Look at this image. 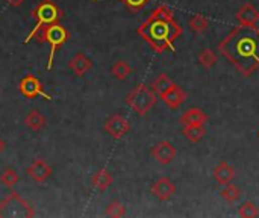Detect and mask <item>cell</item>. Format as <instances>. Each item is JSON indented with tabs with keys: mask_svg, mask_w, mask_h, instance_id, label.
Wrapping results in <instances>:
<instances>
[{
	"mask_svg": "<svg viewBox=\"0 0 259 218\" xmlns=\"http://www.w3.org/2000/svg\"><path fill=\"white\" fill-rule=\"evenodd\" d=\"M219 52L243 76H252L259 68V29L256 26H235L220 41Z\"/></svg>",
	"mask_w": 259,
	"mask_h": 218,
	"instance_id": "cell-1",
	"label": "cell"
},
{
	"mask_svg": "<svg viewBox=\"0 0 259 218\" xmlns=\"http://www.w3.org/2000/svg\"><path fill=\"white\" fill-rule=\"evenodd\" d=\"M137 32L156 53L173 50L175 41L184 33L182 26L175 20L173 11L165 5H159L156 9H153V12L138 27Z\"/></svg>",
	"mask_w": 259,
	"mask_h": 218,
	"instance_id": "cell-2",
	"label": "cell"
},
{
	"mask_svg": "<svg viewBox=\"0 0 259 218\" xmlns=\"http://www.w3.org/2000/svg\"><path fill=\"white\" fill-rule=\"evenodd\" d=\"M32 17L36 20L35 26L32 27V30L29 32V35L24 39V44L30 42L36 33H39L46 26L59 21V18L62 17V11L58 8V5L53 0H41L32 11Z\"/></svg>",
	"mask_w": 259,
	"mask_h": 218,
	"instance_id": "cell-3",
	"label": "cell"
},
{
	"mask_svg": "<svg viewBox=\"0 0 259 218\" xmlns=\"http://www.w3.org/2000/svg\"><path fill=\"white\" fill-rule=\"evenodd\" d=\"M35 38L38 39V42H49V46H50V55H49V59H47L46 70H52L56 50L59 47H62L68 41V38H70L68 30L59 21H56V23H52V24L46 26L39 33H36Z\"/></svg>",
	"mask_w": 259,
	"mask_h": 218,
	"instance_id": "cell-4",
	"label": "cell"
},
{
	"mask_svg": "<svg viewBox=\"0 0 259 218\" xmlns=\"http://www.w3.org/2000/svg\"><path fill=\"white\" fill-rule=\"evenodd\" d=\"M158 97L156 93L146 86L144 83L137 85L127 96H126V103L131 109H134L140 117H144L156 103Z\"/></svg>",
	"mask_w": 259,
	"mask_h": 218,
	"instance_id": "cell-5",
	"label": "cell"
},
{
	"mask_svg": "<svg viewBox=\"0 0 259 218\" xmlns=\"http://www.w3.org/2000/svg\"><path fill=\"white\" fill-rule=\"evenodd\" d=\"M33 215V208L17 191H12L3 202H0V218H26Z\"/></svg>",
	"mask_w": 259,
	"mask_h": 218,
	"instance_id": "cell-6",
	"label": "cell"
},
{
	"mask_svg": "<svg viewBox=\"0 0 259 218\" xmlns=\"http://www.w3.org/2000/svg\"><path fill=\"white\" fill-rule=\"evenodd\" d=\"M18 90L21 93V96H24L26 99H35V97H42L44 100H52V96L47 94L44 91V86L41 83V80L33 76V74H27L20 80Z\"/></svg>",
	"mask_w": 259,
	"mask_h": 218,
	"instance_id": "cell-7",
	"label": "cell"
},
{
	"mask_svg": "<svg viewBox=\"0 0 259 218\" xmlns=\"http://www.w3.org/2000/svg\"><path fill=\"white\" fill-rule=\"evenodd\" d=\"M105 132L112 137L114 140H120L123 138L124 135H127V132L131 130V123L127 118H124L123 115L120 114H114L111 115L106 121H105V126H103Z\"/></svg>",
	"mask_w": 259,
	"mask_h": 218,
	"instance_id": "cell-8",
	"label": "cell"
},
{
	"mask_svg": "<svg viewBox=\"0 0 259 218\" xmlns=\"http://www.w3.org/2000/svg\"><path fill=\"white\" fill-rule=\"evenodd\" d=\"M150 153L156 162H159L161 165H168L176 158V147L170 141H161L152 147Z\"/></svg>",
	"mask_w": 259,
	"mask_h": 218,
	"instance_id": "cell-9",
	"label": "cell"
},
{
	"mask_svg": "<svg viewBox=\"0 0 259 218\" xmlns=\"http://www.w3.org/2000/svg\"><path fill=\"white\" fill-rule=\"evenodd\" d=\"M26 173H27V176H29L33 182L42 184V182H46V181L52 176L53 168H52L44 159H33L32 164L27 167Z\"/></svg>",
	"mask_w": 259,
	"mask_h": 218,
	"instance_id": "cell-10",
	"label": "cell"
},
{
	"mask_svg": "<svg viewBox=\"0 0 259 218\" xmlns=\"http://www.w3.org/2000/svg\"><path fill=\"white\" fill-rule=\"evenodd\" d=\"M161 100L170 108V109H178L184 105V102L187 100V93L179 86V85H171L167 91H164L161 96Z\"/></svg>",
	"mask_w": 259,
	"mask_h": 218,
	"instance_id": "cell-11",
	"label": "cell"
},
{
	"mask_svg": "<svg viewBox=\"0 0 259 218\" xmlns=\"http://www.w3.org/2000/svg\"><path fill=\"white\" fill-rule=\"evenodd\" d=\"M150 191H152V194H153L158 200L167 202V200H170V199L175 196L176 187H175V184H173L168 178H161V179H158V181L152 185Z\"/></svg>",
	"mask_w": 259,
	"mask_h": 218,
	"instance_id": "cell-12",
	"label": "cell"
},
{
	"mask_svg": "<svg viewBox=\"0 0 259 218\" xmlns=\"http://www.w3.org/2000/svg\"><path fill=\"white\" fill-rule=\"evenodd\" d=\"M235 18H237V21L240 24H244V26H256L259 21V11L252 3H246V5H243L237 11Z\"/></svg>",
	"mask_w": 259,
	"mask_h": 218,
	"instance_id": "cell-13",
	"label": "cell"
},
{
	"mask_svg": "<svg viewBox=\"0 0 259 218\" xmlns=\"http://www.w3.org/2000/svg\"><path fill=\"white\" fill-rule=\"evenodd\" d=\"M68 68H70L77 77H82V76H85V74L93 68V61H91L88 56H85L83 53H76V55L70 59Z\"/></svg>",
	"mask_w": 259,
	"mask_h": 218,
	"instance_id": "cell-14",
	"label": "cell"
},
{
	"mask_svg": "<svg viewBox=\"0 0 259 218\" xmlns=\"http://www.w3.org/2000/svg\"><path fill=\"white\" fill-rule=\"evenodd\" d=\"M184 126H202L208 121V115L200 108H190L185 111L179 120Z\"/></svg>",
	"mask_w": 259,
	"mask_h": 218,
	"instance_id": "cell-15",
	"label": "cell"
},
{
	"mask_svg": "<svg viewBox=\"0 0 259 218\" xmlns=\"http://www.w3.org/2000/svg\"><path fill=\"white\" fill-rule=\"evenodd\" d=\"M212 173H214V179L222 185H226V184L232 182L234 178H235V168L231 164H228L226 161L219 162Z\"/></svg>",
	"mask_w": 259,
	"mask_h": 218,
	"instance_id": "cell-16",
	"label": "cell"
},
{
	"mask_svg": "<svg viewBox=\"0 0 259 218\" xmlns=\"http://www.w3.org/2000/svg\"><path fill=\"white\" fill-rule=\"evenodd\" d=\"M24 124L32 130V132H39L46 127L47 118L38 111V109H30L29 114L24 117Z\"/></svg>",
	"mask_w": 259,
	"mask_h": 218,
	"instance_id": "cell-17",
	"label": "cell"
},
{
	"mask_svg": "<svg viewBox=\"0 0 259 218\" xmlns=\"http://www.w3.org/2000/svg\"><path fill=\"white\" fill-rule=\"evenodd\" d=\"M112 182H114V178H112V175H111L106 168L99 170V171L93 176V181H91L93 187H94L96 190H99V191H106V190L112 185Z\"/></svg>",
	"mask_w": 259,
	"mask_h": 218,
	"instance_id": "cell-18",
	"label": "cell"
},
{
	"mask_svg": "<svg viewBox=\"0 0 259 218\" xmlns=\"http://www.w3.org/2000/svg\"><path fill=\"white\" fill-rule=\"evenodd\" d=\"M132 73V67L126 62V61H117L112 67H111V74L118 79V80H124L131 76Z\"/></svg>",
	"mask_w": 259,
	"mask_h": 218,
	"instance_id": "cell-19",
	"label": "cell"
},
{
	"mask_svg": "<svg viewBox=\"0 0 259 218\" xmlns=\"http://www.w3.org/2000/svg\"><path fill=\"white\" fill-rule=\"evenodd\" d=\"M188 24H190V29L194 32V33H197V35H200V33H203L206 29H208V26H209V20L205 17V15H200V14H194L191 18H190V21H188Z\"/></svg>",
	"mask_w": 259,
	"mask_h": 218,
	"instance_id": "cell-20",
	"label": "cell"
},
{
	"mask_svg": "<svg viewBox=\"0 0 259 218\" xmlns=\"http://www.w3.org/2000/svg\"><path fill=\"white\" fill-rule=\"evenodd\" d=\"M182 134H184V137H185L188 141H191V143H199V141L205 137L206 130H205L203 124H202V126H184Z\"/></svg>",
	"mask_w": 259,
	"mask_h": 218,
	"instance_id": "cell-21",
	"label": "cell"
},
{
	"mask_svg": "<svg viewBox=\"0 0 259 218\" xmlns=\"http://www.w3.org/2000/svg\"><path fill=\"white\" fill-rule=\"evenodd\" d=\"M220 196L226 200V202H229V203H235L238 199H240V196H241V191H240V188L237 187V185H234V184H226V185H223V190L220 191Z\"/></svg>",
	"mask_w": 259,
	"mask_h": 218,
	"instance_id": "cell-22",
	"label": "cell"
},
{
	"mask_svg": "<svg viewBox=\"0 0 259 218\" xmlns=\"http://www.w3.org/2000/svg\"><path fill=\"white\" fill-rule=\"evenodd\" d=\"M197 59H199L200 65L205 67V68H208V70L212 68V67L217 64V55H215V52H212L211 49H203V50L199 53Z\"/></svg>",
	"mask_w": 259,
	"mask_h": 218,
	"instance_id": "cell-23",
	"label": "cell"
},
{
	"mask_svg": "<svg viewBox=\"0 0 259 218\" xmlns=\"http://www.w3.org/2000/svg\"><path fill=\"white\" fill-rule=\"evenodd\" d=\"M171 85H173L171 79H170L167 74L161 73V74L153 80V83H152V90H153L158 96H161V94H162L164 91H167Z\"/></svg>",
	"mask_w": 259,
	"mask_h": 218,
	"instance_id": "cell-24",
	"label": "cell"
},
{
	"mask_svg": "<svg viewBox=\"0 0 259 218\" xmlns=\"http://www.w3.org/2000/svg\"><path fill=\"white\" fill-rule=\"evenodd\" d=\"M18 181H20L18 173H17L14 168H11V167L5 168V171H3V173H2V176H0V182H2L6 188H12V187H15V185L18 184Z\"/></svg>",
	"mask_w": 259,
	"mask_h": 218,
	"instance_id": "cell-25",
	"label": "cell"
},
{
	"mask_svg": "<svg viewBox=\"0 0 259 218\" xmlns=\"http://www.w3.org/2000/svg\"><path fill=\"white\" fill-rule=\"evenodd\" d=\"M105 215H106V217H112V218L124 217V215H126V208H124V205H123V203H120L118 200H114V202H111V203L106 206V209H105Z\"/></svg>",
	"mask_w": 259,
	"mask_h": 218,
	"instance_id": "cell-26",
	"label": "cell"
},
{
	"mask_svg": "<svg viewBox=\"0 0 259 218\" xmlns=\"http://www.w3.org/2000/svg\"><path fill=\"white\" fill-rule=\"evenodd\" d=\"M238 215L243 218L259 217V208L252 202H246L238 208Z\"/></svg>",
	"mask_w": 259,
	"mask_h": 218,
	"instance_id": "cell-27",
	"label": "cell"
},
{
	"mask_svg": "<svg viewBox=\"0 0 259 218\" xmlns=\"http://www.w3.org/2000/svg\"><path fill=\"white\" fill-rule=\"evenodd\" d=\"M91 2H109V0H91ZM120 2H123L131 11L138 12V11L144 9L149 5L150 0H120Z\"/></svg>",
	"mask_w": 259,
	"mask_h": 218,
	"instance_id": "cell-28",
	"label": "cell"
},
{
	"mask_svg": "<svg viewBox=\"0 0 259 218\" xmlns=\"http://www.w3.org/2000/svg\"><path fill=\"white\" fill-rule=\"evenodd\" d=\"M24 2H26V0H6V3H8L9 6H12V8H18V6H21Z\"/></svg>",
	"mask_w": 259,
	"mask_h": 218,
	"instance_id": "cell-29",
	"label": "cell"
},
{
	"mask_svg": "<svg viewBox=\"0 0 259 218\" xmlns=\"http://www.w3.org/2000/svg\"><path fill=\"white\" fill-rule=\"evenodd\" d=\"M3 149H5V143H3V140L0 138V152H2Z\"/></svg>",
	"mask_w": 259,
	"mask_h": 218,
	"instance_id": "cell-30",
	"label": "cell"
},
{
	"mask_svg": "<svg viewBox=\"0 0 259 218\" xmlns=\"http://www.w3.org/2000/svg\"><path fill=\"white\" fill-rule=\"evenodd\" d=\"M258 137H259V132H258Z\"/></svg>",
	"mask_w": 259,
	"mask_h": 218,
	"instance_id": "cell-31",
	"label": "cell"
}]
</instances>
